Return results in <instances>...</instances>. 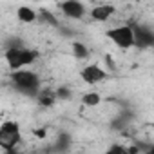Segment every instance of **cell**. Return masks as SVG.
<instances>
[{"label":"cell","mask_w":154,"mask_h":154,"mask_svg":"<svg viewBox=\"0 0 154 154\" xmlns=\"http://www.w3.org/2000/svg\"><path fill=\"white\" fill-rule=\"evenodd\" d=\"M105 63H107V67H109L111 71H114V69H116V65H114V60L111 58V54H107V56H105Z\"/></svg>","instance_id":"e0dca14e"},{"label":"cell","mask_w":154,"mask_h":154,"mask_svg":"<svg viewBox=\"0 0 154 154\" xmlns=\"http://www.w3.org/2000/svg\"><path fill=\"white\" fill-rule=\"evenodd\" d=\"M132 35H134V44L141 45V47H149L154 44V35L150 29L147 27H131Z\"/></svg>","instance_id":"52a82bcc"},{"label":"cell","mask_w":154,"mask_h":154,"mask_svg":"<svg viewBox=\"0 0 154 154\" xmlns=\"http://www.w3.org/2000/svg\"><path fill=\"white\" fill-rule=\"evenodd\" d=\"M20 141V127L15 122H6L0 127V147L4 150H13Z\"/></svg>","instance_id":"3957f363"},{"label":"cell","mask_w":154,"mask_h":154,"mask_svg":"<svg viewBox=\"0 0 154 154\" xmlns=\"http://www.w3.org/2000/svg\"><path fill=\"white\" fill-rule=\"evenodd\" d=\"M40 17H42V18H44L45 22H49L51 26H58V22H56V18H54L53 15H49L47 11H42V15H40Z\"/></svg>","instance_id":"2e32d148"},{"label":"cell","mask_w":154,"mask_h":154,"mask_svg":"<svg viewBox=\"0 0 154 154\" xmlns=\"http://www.w3.org/2000/svg\"><path fill=\"white\" fill-rule=\"evenodd\" d=\"M35 134L38 138H45V129H38V131H35Z\"/></svg>","instance_id":"ac0fdd59"},{"label":"cell","mask_w":154,"mask_h":154,"mask_svg":"<svg viewBox=\"0 0 154 154\" xmlns=\"http://www.w3.org/2000/svg\"><path fill=\"white\" fill-rule=\"evenodd\" d=\"M105 154H125V147H122V145H111V149Z\"/></svg>","instance_id":"9a60e30c"},{"label":"cell","mask_w":154,"mask_h":154,"mask_svg":"<svg viewBox=\"0 0 154 154\" xmlns=\"http://www.w3.org/2000/svg\"><path fill=\"white\" fill-rule=\"evenodd\" d=\"M72 54L76 56V58H87L89 56V49L84 45V44H80V42H72Z\"/></svg>","instance_id":"7c38bea8"},{"label":"cell","mask_w":154,"mask_h":154,"mask_svg":"<svg viewBox=\"0 0 154 154\" xmlns=\"http://www.w3.org/2000/svg\"><path fill=\"white\" fill-rule=\"evenodd\" d=\"M17 15H18V18H20L22 22H26V24L35 22V20H36V17H38V15H36V11H35V9H31V8H27V6L18 8Z\"/></svg>","instance_id":"9c48e42d"},{"label":"cell","mask_w":154,"mask_h":154,"mask_svg":"<svg viewBox=\"0 0 154 154\" xmlns=\"http://www.w3.org/2000/svg\"><path fill=\"white\" fill-rule=\"evenodd\" d=\"M100 102H102V96L98 93H87L82 96V103L85 107H96V105H100Z\"/></svg>","instance_id":"30bf717a"},{"label":"cell","mask_w":154,"mask_h":154,"mask_svg":"<svg viewBox=\"0 0 154 154\" xmlns=\"http://www.w3.org/2000/svg\"><path fill=\"white\" fill-rule=\"evenodd\" d=\"M36 56H38L36 51L26 49V47H22V49H8L6 51V60H8V63H9V67L13 71H20L24 65L33 63L36 60Z\"/></svg>","instance_id":"7a4b0ae2"},{"label":"cell","mask_w":154,"mask_h":154,"mask_svg":"<svg viewBox=\"0 0 154 154\" xmlns=\"http://www.w3.org/2000/svg\"><path fill=\"white\" fill-rule=\"evenodd\" d=\"M111 15H114V6H109V4H103V6H96L93 11H91V17L98 22H105L111 18Z\"/></svg>","instance_id":"ba28073f"},{"label":"cell","mask_w":154,"mask_h":154,"mask_svg":"<svg viewBox=\"0 0 154 154\" xmlns=\"http://www.w3.org/2000/svg\"><path fill=\"white\" fill-rule=\"evenodd\" d=\"M38 102H40V105H44V107H53V103L56 102V96H54L53 91H44V93L38 96Z\"/></svg>","instance_id":"8fae6325"},{"label":"cell","mask_w":154,"mask_h":154,"mask_svg":"<svg viewBox=\"0 0 154 154\" xmlns=\"http://www.w3.org/2000/svg\"><path fill=\"white\" fill-rule=\"evenodd\" d=\"M54 96H56V100H69L71 96H72V93H71V89L69 87H56V91H54Z\"/></svg>","instance_id":"4fadbf2b"},{"label":"cell","mask_w":154,"mask_h":154,"mask_svg":"<svg viewBox=\"0 0 154 154\" xmlns=\"http://www.w3.org/2000/svg\"><path fill=\"white\" fill-rule=\"evenodd\" d=\"M58 147V150H65L67 147H69V136L67 134H60V138H58V143H56Z\"/></svg>","instance_id":"5bb4252c"},{"label":"cell","mask_w":154,"mask_h":154,"mask_svg":"<svg viewBox=\"0 0 154 154\" xmlns=\"http://www.w3.org/2000/svg\"><path fill=\"white\" fill-rule=\"evenodd\" d=\"M11 80L15 84V87L27 94V96H38V76L33 72V71H26V69H20V71H15L11 74Z\"/></svg>","instance_id":"6da1fadb"},{"label":"cell","mask_w":154,"mask_h":154,"mask_svg":"<svg viewBox=\"0 0 154 154\" xmlns=\"http://www.w3.org/2000/svg\"><path fill=\"white\" fill-rule=\"evenodd\" d=\"M60 9H62V13L67 18H82L85 15L84 4L82 2H76V0H67V2H62L60 4Z\"/></svg>","instance_id":"8992f818"},{"label":"cell","mask_w":154,"mask_h":154,"mask_svg":"<svg viewBox=\"0 0 154 154\" xmlns=\"http://www.w3.org/2000/svg\"><path fill=\"white\" fill-rule=\"evenodd\" d=\"M107 36L122 49H129L134 45V35L132 29L129 26H122V27H114L111 31H107Z\"/></svg>","instance_id":"277c9868"},{"label":"cell","mask_w":154,"mask_h":154,"mask_svg":"<svg viewBox=\"0 0 154 154\" xmlns=\"http://www.w3.org/2000/svg\"><path fill=\"white\" fill-rule=\"evenodd\" d=\"M80 74H82V80H84L85 84H91V85H93V84H98V82H102V80L107 78V71L102 69V67L96 65V63L84 67Z\"/></svg>","instance_id":"5b68a950"}]
</instances>
